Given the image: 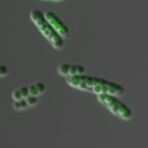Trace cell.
Wrapping results in <instances>:
<instances>
[{
  "label": "cell",
  "mask_w": 148,
  "mask_h": 148,
  "mask_svg": "<svg viewBox=\"0 0 148 148\" xmlns=\"http://www.w3.org/2000/svg\"><path fill=\"white\" fill-rule=\"evenodd\" d=\"M27 88H28L29 95H32V96H35V97L40 96L37 89H36V86H35V84H32V85H29V86H27Z\"/></svg>",
  "instance_id": "cell-9"
},
{
  "label": "cell",
  "mask_w": 148,
  "mask_h": 148,
  "mask_svg": "<svg viewBox=\"0 0 148 148\" xmlns=\"http://www.w3.org/2000/svg\"><path fill=\"white\" fill-rule=\"evenodd\" d=\"M76 66V73L77 75H85V67L81 64H75Z\"/></svg>",
  "instance_id": "cell-14"
},
{
  "label": "cell",
  "mask_w": 148,
  "mask_h": 148,
  "mask_svg": "<svg viewBox=\"0 0 148 148\" xmlns=\"http://www.w3.org/2000/svg\"><path fill=\"white\" fill-rule=\"evenodd\" d=\"M98 102L113 115L123 121H130L133 117V111L127 104L120 101L119 97L109 94L97 95Z\"/></svg>",
  "instance_id": "cell-2"
},
{
  "label": "cell",
  "mask_w": 148,
  "mask_h": 148,
  "mask_svg": "<svg viewBox=\"0 0 148 148\" xmlns=\"http://www.w3.org/2000/svg\"><path fill=\"white\" fill-rule=\"evenodd\" d=\"M26 101V103L28 105L29 108L30 107H34L38 103V97L32 96V95H28L26 98H25Z\"/></svg>",
  "instance_id": "cell-8"
},
{
  "label": "cell",
  "mask_w": 148,
  "mask_h": 148,
  "mask_svg": "<svg viewBox=\"0 0 148 148\" xmlns=\"http://www.w3.org/2000/svg\"><path fill=\"white\" fill-rule=\"evenodd\" d=\"M28 108L29 106L25 98H22L20 101H16L13 103V108L16 111H23Z\"/></svg>",
  "instance_id": "cell-6"
},
{
  "label": "cell",
  "mask_w": 148,
  "mask_h": 148,
  "mask_svg": "<svg viewBox=\"0 0 148 148\" xmlns=\"http://www.w3.org/2000/svg\"><path fill=\"white\" fill-rule=\"evenodd\" d=\"M69 64L67 63H62L58 67V73L62 77H66L68 76V71H69Z\"/></svg>",
  "instance_id": "cell-7"
},
{
  "label": "cell",
  "mask_w": 148,
  "mask_h": 148,
  "mask_svg": "<svg viewBox=\"0 0 148 148\" xmlns=\"http://www.w3.org/2000/svg\"><path fill=\"white\" fill-rule=\"evenodd\" d=\"M9 74V69L6 65L0 64V77H4Z\"/></svg>",
  "instance_id": "cell-11"
},
{
  "label": "cell",
  "mask_w": 148,
  "mask_h": 148,
  "mask_svg": "<svg viewBox=\"0 0 148 148\" xmlns=\"http://www.w3.org/2000/svg\"><path fill=\"white\" fill-rule=\"evenodd\" d=\"M22 98H22L21 93H20V90H19V88L18 89L14 90L12 92V99L14 100V101H20Z\"/></svg>",
  "instance_id": "cell-13"
},
{
  "label": "cell",
  "mask_w": 148,
  "mask_h": 148,
  "mask_svg": "<svg viewBox=\"0 0 148 148\" xmlns=\"http://www.w3.org/2000/svg\"><path fill=\"white\" fill-rule=\"evenodd\" d=\"M124 92H125V90L121 85L116 83V82L108 81L107 94L114 95V96L116 97H120L122 96Z\"/></svg>",
  "instance_id": "cell-4"
},
{
  "label": "cell",
  "mask_w": 148,
  "mask_h": 148,
  "mask_svg": "<svg viewBox=\"0 0 148 148\" xmlns=\"http://www.w3.org/2000/svg\"><path fill=\"white\" fill-rule=\"evenodd\" d=\"M43 15L48 23L64 40L69 38L70 35L69 27L54 12L52 11H46L43 13Z\"/></svg>",
  "instance_id": "cell-3"
},
{
  "label": "cell",
  "mask_w": 148,
  "mask_h": 148,
  "mask_svg": "<svg viewBox=\"0 0 148 148\" xmlns=\"http://www.w3.org/2000/svg\"><path fill=\"white\" fill-rule=\"evenodd\" d=\"M35 86H36V89H37L38 92L40 95H41L42 94L44 93L45 91H46V85H45L43 82H36V83L35 84Z\"/></svg>",
  "instance_id": "cell-10"
},
{
  "label": "cell",
  "mask_w": 148,
  "mask_h": 148,
  "mask_svg": "<svg viewBox=\"0 0 148 148\" xmlns=\"http://www.w3.org/2000/svg\"><path fill=\"white\" fill-rule=\"evenodd\" d=\"M30 17L40 33L49 42L52 47L56 51L63 50L64 47V39L56 33L52 26L45 18L43 13L40 10L33 9L31 10Z\"/></svg>",
  "instance_id": "cell-1"
},
{
  "label": "cell",
  "mask_w": 148,
  "mask_h": 148,
  "mask_svg": "<svg viewBox=\"0 0 148 148\" xmlns=\"http://www.w3.org/2000/svg\"><path fill=\"white\" fill-rule=\"evenodd\" d=\"M43 1H49V0H43Z\"/></svg>",
  "instance_id": "cell-16"
},
{
  "label": "cell",
  "mask_w": 148,
  "mask_h": 148,
  "mask_svg": "<svg viewBox=\"0 0 148 148\" xmlns=\"http://www.w3.org/2000/svg\"><path fill=\"white\" fill-rule=\"evenodd\" d=\"M20 91V93H21L22 98H26L29 95V91H28V88L27 86H22L19 88Z\"/></svg>",
  "instance_id": "cell-12"
},
{
  "label": "cell",
  "mask_w": 148,
  "mask_h": 148,
  "mask_svg": "<svg viewBox=\"0 0 148 148\" xmlns=\"http://www.w3.org/2000/svg\"><path fill=\"white\" fill-rule=\"evenodd\" d=\"M49 1H56V2H58V1H64V0H49Z\"/></svg>",
  "instance_id": "cell-15"
},
{
  "label": "cell",
  "mask_w": 148,
  "mask_h": 148,
  "mask_svg": "<svg viewBox=\"0 0 148 148\" xmlns=\"http://www.w3.org/2000/svg\"><path fill=\"white\" fill-rule=\"evenodd\" d=\"M83 76L84 75H75L72 76H67L66 77V82L69 86L77 89L78 85Z\"/></svg>",
  "instance_id": "cell-5"
}]
</instances>
